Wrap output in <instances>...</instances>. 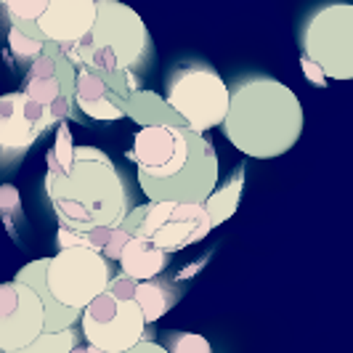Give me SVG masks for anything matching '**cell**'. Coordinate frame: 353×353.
Wrapping results in <instances>:
<instances>
[{"instance_id":"d6986e66","label":"cell","mask_w":353,"mask_h":353,"mask_svg":"<svg viewBox=\"0 0 353 353\" xmlns=\"http://www.w3.org/2000/svg\"><path fill=\"white\" fill-rule=\"evenodd\" d=\"M77 330H64V332H43L35 337L27 348L11 353H70L72 345H77Z\"/></svg>"},{"instance_id":"484cf974","label":"cell","mask_w":353,"mask_h":353,"mask_svg":"<svg viewBox=\"0 0 353 353\" xmlns=\"http://www.w3.org/2000/svg\"><path fill=\"white\" fill-rule=\"evenodd\" d=\"M123 353H168V351L159 343H154V340H141L139 345H133V348H128Z\"/></svg>"},{"instance_id":"8992f818","label":"cell","mask_w":353,"mask_h":353,"mask_svg":"<svg viewBox=\"0 0 353 353\" xmlns=\"http://www.w3.org/2000/svg\"><path fill=\"white\" fill-rule=\"evenodd\" d=\"M303 59L316 64L330 80L353 77V6L335 3L319 8L303 27Z\"/></svg>"},{"instance_id":"6da1fadb","label":"cell","mask_w":353,"mask_h":353,"mask_svg":"<svg viewBox=\"0 0 353 353\" xmlns=\"http://www.w3.org/2000/svg\"><path fill=\"white\" fill-rule=\"evenodd\" d=\"M221 128L248 157H282L301 139L303 104L276 77H248L229 88V112Z\"/></svg>"},{"instance_id":"5bb4252c","label":"cell","mask_w":353,"mask_h":353,"mask_svg":"<svg viewBox=\"0 0 353 353\" xmlns=\"http://www.w3.org/2000/svg\"><path fill=\"white\" fill-rule=\"evenodd\" d=\"M125 117H133L141 128H183L178 114L168 106V101L152 90H136L123 104Z\"/></svg>"},{"instance_id":"ffe728a7","label":"cell","mask_w":353,"mask_h":353,"mask_svg":"<svg viewBox=\"0 0 353 353\" xmlns=\"http://www.w3.org/2000/svg\"><path fill=\"white\" fill-rule=\"evenodd\" d=\"M168 353H212L210 340L196 332H165V345Z\"/></svg>"},{"instance_id":"2e32d148","label":"cell","mask_w":353,"mask_h":353,"mask_svg":"<svg viewBox=\"0 0 353 353\" xmlns=\"http://www.w3.org/2000/svg\"><path fill=\"white\" fill-rule=\"evenodd\" d=\"M242 189H245V165L236 168V173L226 181L223 189H215L208 199H205V215L210 221V229L226 223L231 215L239 208V199H242Z\"/></svg>"},{"instance_id":"83f0119b","label":"cell","mask_w":353,"mask_h":353,"mask_svg":"<svg viewBox=\"0 0 353 353\" xmlns=\"http://www.w3.org/2000/svg\"><path fill=\"white\" fill-rule=\"evenodd\" d=\"M70 353H88V345L85 343H77V345H72Z\"/></svg>"},{"instance_id":"7c38bea8","label":"cell","mask_w":353,"mask_h":353,"mask_svg":"<svg viewBox=\"0 0 353 353\" xmlns=\"http://www.w3.org/2000/svg\"><path fill=\"white\" fill-rule=\"evenodd\" d=\"M210 231V221H208L202 205H170L162 226L152 234L149 245H154L165 255H170V252H178V250H186L196 242H202Z\"/></svg>"},{"instance_id":"ac0fdd59","label":"cell","mask_w":353,"mask_h":353,"mask_svg":"<svg viewBox=\"0 0 353 353\" xmlns=\"http://www.w3.org/2000/svg\"><path fill=\"white\" fill-rule=\"evenodd\" d=\"M46 162H48V173L46 176L61 178L70 173L72 162H74V141H72V130L67 123L56 125V141L51 143Z\"/></svg>"},{"instance_id":"4316f807","label":"cell","mask_w":353,"mask_h":353,"mask_svg":"<svg viewBox=\"0 0 353 353\" xmlns=\"http://www.w3.org/2000/svg\"><path fill=\"white\" fill-rule=\"evenodd\" d=\"M202 265H205V261H196V263H194V265H189V268H181V274H178V279H189V276H192L194 271H199Z\"/></svg>"},{"instance_id":"f1b7e54d","label":"cell","mask_w":353,"mask_h":353,"mask_svg":"<svg viewBox=\"0 0 353 353\" xmlns=\"http://www.w3.org/2000/svg\"><path fill=\"white\" fill-rule=\"evenodd\" d=\"M88 353H104V351H99V348H90V345H88Z\"/></svg>"},{"instance_id":"e0dca14e","label":"cell","mask_w":353,"mask_h":353,"mask_svg":"<svg viewBox=\"0 0 353 353\" xmlns=\"http://www.w3.org/2000/svg\"><path fill=\"white\" fill-rule=\"evenodd\" d=\"M3 8L8 11L14 30H19V32H24L27 37L43 43V37H40L35 24H37V19L46 14L48 0H8V3H3Z\"/></svg>"},{"instance_id":"52a82bcc","label":"cell","mask_w":353,"mask_h":353,"mask_svg":"<svg viewBox=\"0 0 353 353\" xmlns=\"http://www.w3.org/2000/svg\"><path fill=\"white\" fill-rule=\"evenodd\" d=\"M194 133L186 128H141L133 136V149L128 157L139 168L141 192L170 183L186 168L192 154Z\"/></svg>"},{"instance_id":"ba28073f","label":"cell","mask_w":353,"mask_h":353,"mask_svg":"<svg viewBox=\"0 0 353 353\" xmlns=\"http://www.w3.org/2000/svg\"><path fill=\"white\" fill-rule=\"evenodd\" d=\"M80 330L85 345L104 353H123L139 345L146 332V324L133 301H117L109 292H101L80 314Z\"/></svg>"},{"instance_id":"44dd1931","label":"cell","mask_w":353,"mask_h":353,"mask_svg":"<svg viewBox=\"0 0 353 353\" xmlns=\"http://www.w3.org/2000/svg\"><path fill=\"white\" fill-rule=\"evenodd\" d=\"M0 218L11 236H17V223L21 221V196L14 183L0 186Z\"/></svg>"},{"instance_id":"9a60e30c","label":"cell","mask_w":353,"mask_h":353,"mask_svg":"<svg viewBox=\"0 0 353 353\" xmlns=\"http://www.w3.org/2000/svg\"><path fill=\"white\" fill-rule=\"evenodd\" d=\"M133 303L139 305L143 316V324H154L157 319H162L173 305L178 303V287H173L165 279H152V282H139L136 284V295Z\"/></svg>"},{"instance_id":"8fae6325","label":"cell","mask_w":353,"mask_h":353,"mask_svg":"<svg viewBox=\"0 0 353 353\" xmlns=\"http://www.w3.org/2000/svg\"><path fill=\"white\" fill-rule=\"evenodd\" d=\"M46 130L48 128L30 120L21 90L0 96V165L24 157Z\"/></svg>"},{"instance_id":"4fadbf2b","label":"cell","mask_w":353,"mask_h":353,"mask_svg":"<svg viewBox=\"0 0 353 353\" xmlns=\"http://www.w3.org/2000/svg\"><path fill=\"white\" fill-rule=\"evenodd\" d=\"M168 263H170V255H165L146 239H136V236H130V242L125 245L123 255H120L123 276L133 279V282L159 279V274L168 268Z\"/></svg>"},{"instance_id":"7402d4cb","label":"cell","mask_w":353,"mask_h":353,"mask_svg":"<svg viewBox=\"0 0 353 353\" xmlns=\"http://www.w3.org/2000/svg\"><path fill=\"white\" fill-rule=\"evenodd\" d=\"M8 51L14 53V59H17L19 64H32L37 56L43 53V46L46 43H40V40H32V37H27L24 32H19L14 27H8Z\"/></svg>"},{"instance_id":"7a4b0ae2","label":"cell","mask_w":353,"mask_h":353,"mask_svg":"<svg viewBox=\"0 0 353 353\" xmlns=\"http://www.w3.org/2000/svg\"><path fill=\"white\" fill-rule=\"evenodd\" d=\"M59 229L88 234L90 229H117L130 212V194L114 162L96 146H74V162L61 178L46 176Z\"/></svg>"},{"instance_id":"d4e9b609","label":"cell","mask_w":353,"mask_h":353,"mask_svg":"<svg viewBox=\"0 0 353 353\" xmlns=\"http://www.w3.org/2000/svg\"><path fill=\"white\" fill-rule=\"evenodd\" d=\"M303 64V74H305V80L311 83V85H316V88H324L327 85V77L321 74V70H319L316 64H311V61H305V59H301Z\"/></svg>"},{"instance_id":"9c48e42d","label":"cell","mask_w":353,"mask_h":353,"mask_svg":"<svg viewBox=\"0 0 353 353\" xmlns=\"http://www.w3.org/2000/svg\"><path fill=\"white\" fill-rule=\"evenodd\" d=\"M46 314L32 287L21 282L0 284V353L27 348L43 335Z\"/></svg>"},{"instance_id":"5b68a950","label":"cell","mask_w":353,"mask_h":353,"mask_svg":"<svg viewBox=\"0 0 353 353\" xmlns=\"http://www.w3.org/2000/svg\"><path fill=\"white\" fill-rule=\"evenodd\" d=\"M112 263L104 261L99 252L85 248L59 250L46 261V290L56 305L67 311H80L106 292L112 279Z\"/></svg>"},{"instance_id":"277c9868","label":"cell","mask_w":353,"mask_h":353,"mask_svg":"<svg viewBox=\"0 0 353 353\" xmlns=\"http://www.w3.org/2000/svg\"><path fill=\"white\" fill-rule=\"evenodd\" d=\"M165 101L186 130L208 136V130L218 128L229 112V85L212 67L192 64L173 72V77L168 80Z\"/></svg>"},{"instance_id":"cb8c5ba5","label":"cell","mask_w":353,"mask_h":353,"mask_svg":"<svg viewBox=\"0 0 353 353\" xmlns=\"http://www.w3.org/2000/svg\"><path fill=\"white\" fill-rule=\"evenodd\" d=\"M136 284L133 279H128V276H112L109 284H106V292L112 295V298H117V301H133V295H136Z\"/></svg>"},{"instance_id":"603a6c76","label":"cell","mask_w":353,"mask_h":353,"mask_svg":"<svg viewBox=\"0 0 353 353\" xmlns=\"http://www.w3.org/2000/svg\"><path fill=\"white\" fill-rule=\"evenodd\" d=\"M128 242H130V234H128V231H123L120 226L112 229V236H109V242H106L101 258H104V261H120V255H123V250Z\"/></svg>"},{"instance_id":"30bf717a","label":"cell","mask_w":353,"mask_h":353,"mask_svg":"<svg viewBox=\"0 0 353 353\" xmlns=\"http://www.w3.org/2000/svg\"><path fill=\"white\" fill-rule=\"evenodd\" d=\"M96 19V0H48L46 14L37 19L43 43L56 46L77 70V46L85 40Z\"/></svg>"},{"instance_id":"3957f363","label":"cell","mask_w":353,"mask_h":353,"mask_svg":"<svg viewBox=\"0 0 353 353\" xmlns=\"http://www.w3.org/2000/svg\"><path fill=\"white\" fill-rule=\"evenodd\" d=\"M152 51L143 19L123 3L96 0V19L85 40L77 46V70L96 74H133Z\"/></svg>"}]
</instances>
